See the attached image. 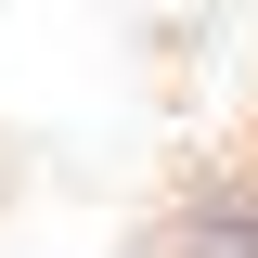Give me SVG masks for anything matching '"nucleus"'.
I'll list each match as a JSON object with an SVG mask.
<instances>
[{
	"mask_svg": "<svg viewBox=\"0 0 258 258\" xmlns=\"http://www.w3.org/2000/svg\"><path fill=\"white\" fill-rule=\"evenodd\" d=\"M168 258H258V155H207L168 207Z\"/></svg>",
	"mask_w": 258,
	"mask_h": 258,
	"instance_id": "obj_1",
	"label": "nucleus"
}]
</instances>
